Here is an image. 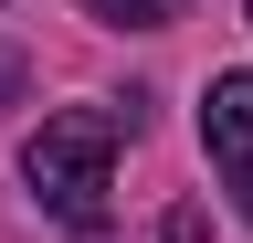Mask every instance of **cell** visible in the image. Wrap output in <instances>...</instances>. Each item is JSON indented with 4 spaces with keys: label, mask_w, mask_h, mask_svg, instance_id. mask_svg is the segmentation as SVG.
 <instances>
[{
    "label": "cell",
    "mask_w": 253,
    "mask_h": 243,
    "mask_svg": "<svg viewBox=\"0 0 253 243\" xmlns=\"http://www.w3.org/2000/svg\"><path fill=\"white\" fill-rule=\"evenodd\" d=\"M116 138H137V96H126V106H63V116H42L32 148H21L32 201H42L53 222L95 233V222H106V180H116Z\"/></svg>",
    "instance_id": "cell-1"
},
{
    "label": "cell",
    "mask_w": 253,
    "mask_h": 243,
    "mask_svg": "<svg viewBox=\"0 0 253 243\" xmlns=\"http://www.w3.org/2000/svg\"><path fill=\"white\" fill-rule=\"evenodd\" d=\"M201 148H211L232 211L253 222V64H243V74H211V96H201Z\"/></svg>",
    "instance_id": "cell-2"
},
{
    "label": "cell",
    "mask_w": 253,
    "mask_h": 243,
    "mask_svg": "<svg viewBox=\"0 0 253 243\" xmlns=\"http://www.w3.org/2000/svg\"><path fill=\"white\" fill-rule=\"evenodd\" d=\"M84 11H95V21H116V32H169L190 0H84Z\"/></svg>",
    "instance_id": "cell-3"
},
{
    "label": "cell",
    "mask_w": 253,
    "mask_h": 243,
    "mask_svg": "<svg viewBox=\"0 0 253 243\" xmlns=\"http://www.w3.org/2000/svg\"><path fill=\"white\" fill-rule=\"evenodd\" d=\"M21 74H32V64H21L11 43H0V106H21Z\"/></svg>",
    "instance_id": "cell-4"
},
{
    "label": "cell",
    "mask_w": 253,
    "mask_h": 243,
    "mask_svg": "<svg viewBox=\"0 0 253 243\" xmlns=\"http://www.w3.org/2000/svg\"><path fill=\"white\" fill-rule=\"evenodd\" d=\"M243 21H253V0H243Z\"/></svg>",
    "instance_id": "cell-5"
}]
</instances>
